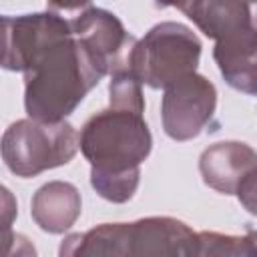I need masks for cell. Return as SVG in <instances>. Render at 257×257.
Returning <instances> with one entry per match:
<instances>
[{"mask_svg": "<svg viewBox=\"0 0 257 257\" xmlns=\"http://www.w3.org/2000/svg\"><path fill=\"white\" fill-rule=\"evenodd\" d=\"M10 66L24 74L26 114L44 122L70 116L104 76L56 12L10 18Z\"/></svg>", "mask_w": 257, "mask_h": 257, "instance_id": "6da1fadb", "label": "cell"}, {"mask_svg": "<svg viewBox=\"0 0 257 257\" xmlns=\"http://www.w3.org/2000/svg\"><path fill=\"white\" fill-rule=\"evenodd\" d=\"M78 149L90 163L92 189L110 203H126L141 183V163L153 149L145 112L108 106L80 128Z\"/></svg>", "mask_w": 257, "mask_h": 257, "instance_id": "7a4b0ae2", "label": "cell"}, {"mask_svg": "<svg viewBox=\"0 0 257 257\" xmlns=\"http://www.w3.org/2000/svg\"><path fill=\"white\" fill-rule=\"evenodd\" d=\"M58 253L64 255H197V231L173 217H145L133 223H102L86 233L68 235Z\"/></svg>", "mask_w": 257, "mask_h": 257, "instance_id": "3957f363", "label": "cell"}, {"mask_svg": "<svg viewBox=\"0 0 257 257\" xmlns=\"http://www.w3.org/2000/svg\"><path fill=\"white\" fill-rule=\"evenodd\" d=\"M78 151V133L68 120L44 122L20 118L0 139V157L16 177L30 179L44 171L62 167Z\"/></svg>", "mask_w": 257, "mask_h": 257, "instance_id": "277c9868", "label": "cell"}, {"mask_svg": "<svg viewBox=\"0 0 257 257\" xmlns=\"http://www.w3.org/2000/svg\"><path fill=\"white\" fill-rule=\"evenodd\" d=\"M199 36L181 22L155 24L143 38L135 40L128 52V68L151 88H165L167 84L197 72L201 60Z\"/></svg>", "mask_w": 257, "mask_h": 257, "instance_id": "5b68a950", "label": "cell"}, {"mask_svg": "<svg viewBox=\"0 0 257 257\" xmlns=\"http://www.w3.org/2000/svg\"><path fill=\"white\" fill-rule=\"evenodd\" d=\"M163 90L161 120L169 139L191 141L211 126L217 108V88L209 78L191 72Z\"/></svg>", "mask_w": 257, "mask_h": 257, "instance_id": "8992f818", "label": "cell"}, {"mask_svg": "<svg viewBox=\"0 0 257 257\" xmlns=\"http://www.w3.org/2000/svg\"><path fill=\"white\" fill-rule=\"evenodd\" d=\"M203 183L217 193L237 195L249 213H255L257 155L239 141H223L207 147L199 157Z\"/></svg>", "mask_w": 257, "mask_h": 257, "instance_id": "52a82bcc", "label": "cell"}, {"mask_svg": "<svg viewBox=\"0 0 257 257\" xmlns=\"http://www.w3.org/2000/svg\"><path fill=\"white\" fill-rule=\"evenodd\" d=\"M68 24L72 34L88 50L104 76L126 64L128 52L137 38L124 30L116 14L92 6L68 20Z\"/></svg>", "mask_w": 257, "mask_h": 257, "instance_id": "ba28073f", "label": "cell"}, {"mask_svg": "<svg viewBox=\"0 0 257 257\" xmlns=\"http://www.w3.org/2000/svg\"><path fill=\"white\" fill-rule=\"evenodd\" d=\"M181 12L215 42L255 30L251 4L245 0H193Z\"/></svg>", "mask_w": 257, "mask_h": 257, "instance_id": "9c48e42d", "label": "cell"}, {"mask_svg": "<svg viewBox=\"0 0 257 257\" xmlns=\"http://www.w3.org/2000/svg\"><path fill=\"white\" fill-rule=\"evenodd\" d=\"M82 211V199L78 189L66 181H48L44 183L30 201V215L34 223L50 233H66Z\"/></svg>", "mask_w": 257, "mask_h": 257, "instance_id": "30bf717a", "label": "cell"}, {"mask_svg": "<svg viewBox=\"0 0 257 257\" xmlns=\"http://www.w3.org/2000/svg\"><path fill=\"white\" fill-rule=\"evenodd\" d=\"M257 32L215 42L213 58L225 82L249 96L257 92Z\"/></svg>", "mask_w": 257, "mask_h": 257, "instance_id": "8fae6325", "label": "cell"}, {"mask_svg": "<svg viewBox=\"0 0 257 257\" xmlns=\"http://www.w3.org/2000/svg\"><path fill=\"white\" fill-rule=\"evenodd\" d=\"M255 233L249 231L245 237L223 235L215 231L197 233V255L209 257H255Z\"/></svg>", "mask_w": 257, "mask_h": 257, "instance_id": "7c38bea8", "label": "cell"}, {"mask_svg": "<svg viewBox=\"0 0 257 257\" xmlns=\"http://www.w3.org/2000/svg\"><path fill=\"white\" fill-rule=\"evenodd\" d=\"M18 215L16 197L0 183V255H34V247L24 235L12 231Z\"/></svg>", "mask_w": 257, "mask_h": 257, "instance_id": "4fadbf2b", "label": "cell"}, {"mask_svg": "<svg viewBox=\"0 0 257 257\" xmlns=\"http://www.w3.org/2000/svg\"><path fill=\"white\" fill-rule=\"evenodd\" d=\"M108 102L114 108H128L137 112H145V96L143 84L133 74L128 64L118 66L110 72L108 82Z\"/></svg>", "mask_w": 257, "mask_h": 257, "instance_id": "5bb4252c", "label": "cell"}, {"mask_svg": "<svg viewBox=\"0 0 257 257\" xmlns=\"http://www.w3.org/2000/svg\"><path fill=\"white\" fill-rule=\"evenodd\" d=\"M8 20L10 16L0 14V68L6 66V56H8Z\"/></svg>", "mask_w": 257, "mask_h": 257, "instance_id": "9a60e30c", "label": "cell"}, {"mask_svg": "<svg viewBox=\"0 0 257 257\" xmlns=\"http://www.w3.org/2000/svg\"><path fill=\"white\" fill-rule=\"evenodd\" d=\"M48 8L52 10H66V12H72V10H80L84 6L90 4V0H46Z\"/></svg>", "mask_w": 257, "mask_h": 257, "instance_id": "2e32d148", "label": "cell"}, {"mask_svg": "<svg viewBox=\"0 0 257 257\" xmlns=\"http://www.w3.org/2000/svg\"><path fill=\"white\" fill-rule=\"evenodd\" d=\"M193 0H155V4L159 6V8H169V6H173V8H179V10H183L185 6H189Z\"/></svg>", "mask_w": 257, "mask_h": 257, "instance_id": "e0dca14e", "label": "cell"}, {"mask_svg": "<svg viewBox=\"0 0 257 257\" xmlns=\"http://www.w3.org/2000/svg\"><path fill=\"white\" fill-rule=\"evenodd\" d=\"M245 2H247V4H253V2H255V0H245Z\"/></svg>", "mask_w": 257, "mask_h": 257, "instance_id": "ac0fdd59", "label": "cell"}]
</instances>
